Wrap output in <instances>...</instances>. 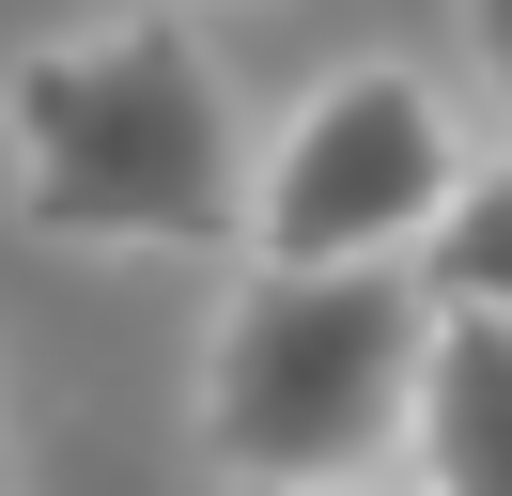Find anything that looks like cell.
<instances>
[{
	"mask_svg": "<svg viewBox=\"0 0 512 496\" xmlns=\"http://www.w3.org/2000/svg\"><path fill=\"white\" fill-rule=\"evenodd\" d=\"M16 217L63 248H233L249 233V124L187 16L63 31L0 78Z\"/></svg>",
	"mask_w": 512,
	"mask_h": 496,
	"instance_id": "obj_1",
	"label": "cell"
},
{
	"mask_svg": "<svg viewBox=\"0 0 512 496\" xmlns=\"http://www.w3.org/2000/svg\"><path fill=\"white\" fill-rule=\"evenodd\" d=\"M419 264H249L202 341V450L233 481H373L419 419Z\"/></svg>",
	"mask_w": 512,
	"mask_h": 496,
	"instance_id": "obj_2",
	"label": "cell"
},
{
	"mask_svg": "<svg viewBox=\"0 0 512 496\" xmlns=\"http://www.w3.org/2000/svg\"><path fill=\"white\" fill-rule=\"evenodd\" d=\"M466 186V124L404 62H342L249 171V264H419Z\"/></svg>",
	"mask_w": 512,
	"mask_h": 496,
	"instance_id": "obj_3",
	"label": "cell"
},
{
	"mask_svg": "<svg viewBox=\"0 0 512 496\" xmlns=\"http://www.w3.org/2000/svg\"><path fill=\"white\" fill-rule=\"evenodd\" d=\"M404 450H419V496H512V310L435 295Z\"/></svg>",
	"mask_w": 512,
	"mask_h": 496,
	"instance_id": "obj_4",
	"label": "cell"
},
{
	"mask_svg": "<svg viewBox=\"0 0 512 496\" xmlns=\"http://www.w3.org/2000/svg\"><path fill=\"white\" fill-rule=\"evenodd\" d=\"M419 279H435V295H466V310H512V155L450 186V217H435V248H419Z\"/></svg>",
	"mask_w": 512,
	"mask_h": 496,
	"instance_id": "obj_5",
	"label": "cell"
},
{
	"mask_svg": "<svg viewBox=\"0 0 512 496\" xmlns=\"http://www.w3.org/2000/svg\"><path fill=\"white\" fill-rule=\"evenodd\" d=\"M466 62L497 78V109H512V0H466Z\"/></svg>",
	"mask_w": 512,
	"mask_h": 496,
	"instance_id": "obj_6",
	"label": "cell"
},
{
	"mask_svg": "<svg viewBox=\"0 0 512 496\" xmlns=\"http://www.w3.org/2000/svg\"><path fill=\"white\" fill-rule=\"evenodd\" d=\"M233 496H357V481H233Z\"/></svg>",
	"mask_w": 512,
	"mask_h": 496,
	"instance_id": "obj_7",
	"label": "cell"
},
{
	"mask_svg": "<svg viewBox=\"0 0 512 496\" xmlns=\"http://www.w3.org/2000/svg\"><path fill=\"white\" fill-rule=\"evenodd\" d=\"M0 496H16V465H0Z\"/></svg>",
	"mask_w": 512,
	"mask_h": 496,
	"instance_id": "obj_8",
	"label": "cell"
}]
</instances>
